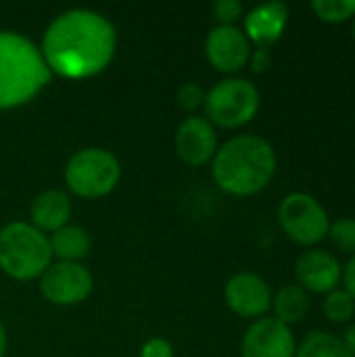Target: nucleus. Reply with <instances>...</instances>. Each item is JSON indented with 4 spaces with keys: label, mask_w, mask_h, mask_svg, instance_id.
I'll use <instances>...</instances> for the list:
<instances>
[{
    "label": "nucleus",
    "mask_w": 355,
    "mask_h": 357,
    "mask_svg": "<svg viewBox=\"0 0 355 357\" xmlns=\"http://www.w3.org/2000/svg\"><path fill=\"white\" fill-rule=\"evenodd\" d=\"M117 48L113 23L90 8H71L50 21L40 52L50 69L65 79H88L103 73Z\"/></svg>",
    "instance_id": "f257e3e1"
},
{
    "label": "nucleus",
    "mask_w": 355,
    "mask_h": 357,
    "mask_svg": "<svg viewBox=\"0 0 355 357\" xmlns=\"http://www.w3.org/2000/svg\"><path fill=\"white\" fill-rule=\"evenodd\" d=\"M274 146L255 134H241L218 146L211 161V176L218 188L232 197L262 192L276 174Z\"/></svg>",
    "instance_id": "f03ea898"
},
{
    "label": "nucleus",
    "mask_w": 355,
    "mask_h": 357,
    "mask_svg": "<svg viewBox=\"0 0 355 357\" xmlns=\"http://www.w3.org/2000/svg\"><path fill=\"white\" fill-rule=\"evenodd\" d=\"M52 73L29 38L17 31H0V111L17 109L33 100Z\"/></svg>",
    "instance_id": "7ed1b4c3"
},
{
    "label": "nucleus",
    "mask_w": 355,
    "mask_h": 357,
    "mask_svg": "<svg viewBox=\"0 0 355 357\" xmlns=\"http://www.w3.org/2000/svg\"><path fill=\"white\" fill-rule=\"evenodd\" d=\"M52 264L48 236L29 222H10L0 228V270L13 280H36Z\"/></svg>",
    "instance_id": "20e7f679"
},
{
    "label": "nucleus",
    "mask_w": 355,
    "mask_h": 357,
    "mask_svg": "<svg viewBox=\"0 0 355 357\" xmlns=\"http://www.w3.org/2000/svg\"><path fill=\"white\" fill-rule=\"evenodd\" d=\"M63 178L71 195L94 201L115 190L121 178V163L111 151L88 146L69 157Z\"/></svg>",
    "instance_id": "39448f33"
},
{
    "label": "nucleus",
    "mask_w": 355,
    "mask_h": 357,
    "mask_svg": "<svg viewBox=\"0 0 355 357\" xmlns=\"http://www.w3.org/2000/svg\"><path fill=\"white\" fill-rule=\"evenodd\" d=\"M262 105L259 90L245 77H226L205 92V119L216 128L236 130L253 121Z\"/></svg>",
    "instance_id": "423d86ee"
},
{
    "label": "nucleus",
    "mask_w": 355,
    "mask_h": 357,
    "mask_svg": "<svg viewBox=\"0 0 355 357\" xmlns=\"http://www.w3.org/2000/svg\"><path fill=\"white\" fill-rule=\"evenodd\" d=\"M278 224L285 234L301 247L318 245L328 236L331 228L326 209L308 192H291L280 201Z\"/></svg>",
    "instance_id": "0eeeda50"
},
{
    "label": "nucleus",
    "mask_w": 355,
    "mask_h": 357,
    "mask_svg": "<svg viewBox=\"0 0 355 357\" xmlns=\"http://www.w3.org/2000/svg\"><path fill=\"white\" fill-rule=\"evenodd\" d=\"M94 289L90 270L73 261H52L40 276V293L52 305H80Z\"/></svg>",
    "instance_id": "6e6552de"
},
{
    "label": "nucleus",
    "mask_w": 355,
    "mask_h": 357,
    "mask_svg": "<svg viewBox=\"0 0 355 357\" xmlns=\"http://www.w3.org/2000/svg\"><path fill=\"white\" fill-rule=\"evenodd\" d=\"M224 301L241 318H264L272 307L270 284L255 272H239L224 287Z\"/></svg>",
    "instance_id": "1a4fd4ad"
},
{
    "label": "nucleus",
    "mask_w": 355,
    "mask_h": 357,
    "mask_svg": "<svg viewBox=\"0 0 355 357\" xmlns=\"http://www.w3.org/2000/svg\"><path fill=\"white\" fill-rule=\"evenodd\" d=\"M174 144L186 165L203 167L211 163L218 153V134L203 115H188L176 128Z\"/></svg>",
    "instance_id": "9d476101"
},
{
    "label": "nucleus",
    "mask_w": 355,
    "mask_h": 357,
    "mask_svg": "<svg viewBox=\"0 0 355 357\" xmlns=\"http://www.w3.org/2000/svg\"><path fill=\"white\" fill-rule=\"evenodd\" d=\"M205 54L213 69L222 73H236L249 65L251 42L236 25H216L207 33Z\"/></svg>",
    "instance_id": "9b49d317"
},
{
    "label": "nucleus",
    "mask_w": 355,
    "mask_h": 357,
    "mask_svg": "<svg viewBox=\"0 0 355 357\" xmlns=\"http://www.w3.org/2000/svg\"><path fill=\"white\" fill-rule=\"evenodd\" d=\"M295 349L291 326L276 318H259L243 337L241 357H295Z\"/></svg>",
    "instance_id": "f8f14e48"
},
{
    "label": "nucleus",
    "mask_w": 355,
    "mask_h": 357,
    "mask_svg": "<svg viewBox=\"0 0 355 357\" xmlns=\"http://www.w3.org/2000/svg\"><path fill=\"white\" fill-rule=\"evenodd\" d=\"M295 278L299 287L308 293L328 295L333 293L343 278V268L335 255L324 249L303 251L295 261Z\"/></svg>",
    "instance_id": "ddd939ff"
},
{
    "label": "nucleus",
    "mask_w": 355,
    "mask_h": 357,
    "mask_svg": "<svg viewBox=\"0 0 355 357\" xmlns=\"http://www.w3.org/2000/svg\"><path fill=\"white\" fill-rule=\"evenodd\" d=\"M289 23V8L285 2L259 4L245 15V36L257 48H270L276 44Z\"/></svg>",
    "instance_id": "4468645a"
},
{
    "label": "nucleus",
    "mask_w": 355,
    "mask_h": 357,
    "mask_svg": "<svg viewBox=\"0 0 355 357\" xmlns=\"http://www.w3.org/2000/svg\"><path fill=\"white\" fill-rule=\"evenodd\" d=\"M71 197L65 190L50 188L40 192L29 205V224L42 234H52L69 224Z\"/></svg>",
    "instance_id": "2eb2a0df"
},
{
    "label": "nucleus",
    "mask_w": 355,
    "mask_h": 357,
    "mask_svg": "<svg viewBox=\"0 0 355 357\" xmlns=\"http://www.w3.org/2000/svg\"><path fill=\"white\" fill-rule=\"evenodd\" d=\"M48 245H50V253H52V257H56V261L80 264L90 253L92 241H90V234L86 228L67 224L48 236Z\"/></svg>",
    "instance_id": "dca6fc26"
},
{
    "label": "nucleus",
    "mask_w": 355,
    "mask_h": 357,
    "mask_svg": "<svg viewBox=\"0 0 355 357\" xmlns=\"http://www.w3.org/2000/svg\"><path fill=\"white\" fill-rule=\"evenodd\" d=\"M272 310L278 322L291 326L305 320L312 310V301L308 291H303L299 284H285L276 295H272Z\"/></svg>",
    "instance_id": "f3484780"
},
{
    "label": "nucleus",
    "mask_w": 355,
    "mask_h": 357,
    "mask_svg": "<svg viewBox=\"0 0 355 357\" xmlns=\"http://www.w3.org/2000/svg\"><path fill=\"white\" fill-rule=\"evenodd\" d=\"M295 357H354L343 339L331 335V333H324V331H314L310 333L301 345L295 349Z\"/></svg>",
    "instance_id": "a211bd4d"
},
{
    "label": "nucleus",
    "mask_w": 355,
    "mask_h": 357,
    "mask_svg": "<svg viewBox=\"0 0 355 357\" xmlns=\"http://www.w3.org/2000/svg\"><path fill=\"white\" fill-rule=\"evenodd\" d=\"M322 312L331 322H347L355 316V299L343 289H335L333 293L324 295Z\"/></svg>",
    "instance_id": "6ab92c4d"
},
{
    "label": "nucleus",
    "mask_w": 355,
    "mask_h": 357,
    "mask_svg": "<svg viewBox=\"0 0 355 357\" xmlns=\"http://www.w3.org/2000/svg\"><path fill=\"white\" fill-rule=\"evenodd\" d=\"M312 8L326 23H345L355 17V0H314Z\"/></svg>",
    "instance_id": "aec40b11"
},
{
    "label": "nucleus",
    "mask_w": 355,
    "mask_h": 357,
    "mask_svg": "<svg viewBox=\"0 0 355 357\" xmlns=\"http://www.w3.org/2000/svg\"><path fill=\"white\" fill-rule=\"evenodd\" d=\"M328 238L339 251L355 255V218H339L331 222Z\"/></svg>",
    "instance_id": "412c9836"
},
{
    "label": "nucleus",
    "mask_w": 355,
    "mask_h": 357,
    "mask_svg": "<svg viewBox=\"0 0 355 357\" xmlns=\"http://www.w3.org/2000/svg\"><path fill=\"white\" fill-rule=\"evenodd\" d=\"M176 100H178V107L182 111H197L203 107L205 102V90L197 84V82H188V84H182L178 94H176Z\"/></svg>",
    "instance_id": "4be33fe9"
},
{
    "label": "nucleus",
    "mask_w": 355,
    "mask_h": 357,
    "mask_svg": "<svg viewBox=\"0 0 355 357\" xmlns=\"http://www.w3.org/2000/svg\"><path fill=\"white\" fill-rule=\"evenodd\" d=\"M211 13L220 25H234L243 17V4L239 0H216Z\"/></svg>",
    "instance_id": "5701e85b"
},
{
    "label": "nucleus",
    "mask_w": 355,
    "mask_h": 357,
    "mask_svg": "<svg viewBox=\"0 0 355 357\" xmlns=\"http://www.w3.org/2000/svg\"><path fill=\"white\" fill-rule=\"evenodd\" d=\"M138 357H174V347L167 339L163 337H153L149 339L142 349H140V356Z\"/></svg>",
    "instance_id": "b1692460"
},
{
    "label": "nucleus",
    "mask_w": 355,
    "mask_h": 357,
    "mask_svg": "<svg viewBox=\"0 0 355 357\" xmlns=\"http://www.w3.org/2000/svg\"><path fill=\"white\" fill-rule=\"evenodd\" d=\"M249 65H251V69H253L255 73H264V71L272 65L270 48H255V50H251Z\"/></svg>",
    "instance_id": "393cba45"
},
{
    "label": "nucleus",
    "mask_w": 355,
    "mask_h": 357,
    "mask_svg": "<svg viewBox=\"0 0 355 357\" xmlns=\"http://www.w3.org/2000/svg\"><path fill=\"white\" fill-rule=\"evenodd\" d=\"M341 284L345 287L343 291H347L352 297L355 299V255L347 261V266L343 268V278H341Z\"/></svg>",
    "instance_id": "a878e982"
},
{
    "label": "nucleus",
    "mask_w": 355,
    "mask_h": 357,
    "mask_svg": "<svg viewBox=\"0 0 355 357\" xmlns=\"http://www.w3.org/2000/svg\"><path fill=\"white\" fill-rule=\"evenodd\" d=\"M343 343H345L347 351L355 357V324H352V326L345 331V339H343Z\"/></svg>",
    "instance_id": "bb28decb"
},
{
    "label": "nucleus",
    "mask_w": 355,
    "mask_h": 357,
    "mask_svg": "<svg viewBox=\"0 0 355 357\" xmlns=\"http://www.w3.org/2000/svg\"><path fill=\"white\" fill-rule=\"evenodd\" d=\"M6 347H8V337H6V328L0 320V357L6 356Z\"/></svg>",
    "instance_id": "cd10ccee"
},
{
    "label": "nucleus",
    "mask_w": 355,
    "mask_h": 357,
    "mask_svg": "<svg viewBox=\"0 0 355 357\" xmlns=\"http://www.w3.org/2000/svg\"><path fill=\"white\" fill-rule=\"evenodd\" d=\"M354 38H355V19H354Z\"/></svg>",
    "instance_id": "c85d7f7f"
}]
</instances>
